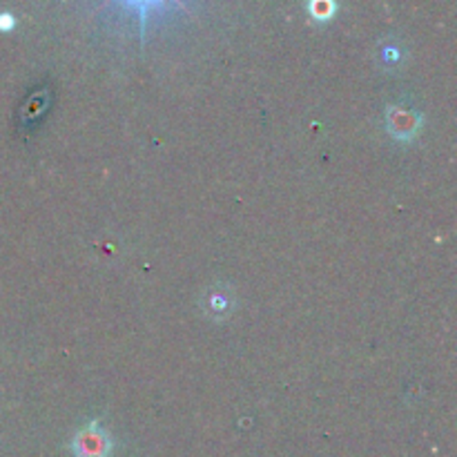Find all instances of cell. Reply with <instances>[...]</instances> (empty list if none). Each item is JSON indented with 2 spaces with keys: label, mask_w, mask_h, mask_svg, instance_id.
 <instances>
[{
  "label": "cell",
  "mask_w": 457,
  "mask_h": 457,
  "mask_svg": "<svg viewBox=\"0 0 457 457\" xmlns=\"http://www.w3.org/2000/svg\"><path fill=\"white\" fill-rule=\"evenodd\" d=\"M112 445L103 431L96 427L83 428L79 436L74 437V453L76 457H107Z\"/></svg>",
  "instance_id": "obj_1"
},
{
  "label": "cell",
  "mask_w": 457,
  "mask_h": 457,
  "mask_svg": "<svg viewBox=\"0 0 457 457\" xmlns=\"http://www.w3.org/2000/svg\"><path fill=\"white\" fill-rule=\"evenodd\" d=\"M418 119H415V114H411V112L404 110V116H402V112L397 110V116L391 112V129L397 134L400 138H409L413 137L415 132H418Z\"/></svg>",
  "instance_id": "obj_2"
},
{
  "label": "cell",
  "mask_w": 457,
  "mask_h": 457,
  "mask_svg": "<svg viewBox=\"0 0 457 457\" xmlns=\"http://www.w3.org/2000/svg\"><path fill=\"white\" fill-rule=\"evenodd\" d=\"M308 9H311V13L317 18V21H328V18H333L335 12H337V4H333V3H311V4H308Z\"/></svg>",
  "instance_id": "obj_3"
},
{
  "label": "cell",
  "mask_w": 457,
  "mask_h": 457,
  "mask_svg": "<svg viewBox=\"0 0 457 457\" xmlns=\"http://www.w3.org/2000/svg\"><path fill=\"white\" fill-rule=\"evenodd\" d=\"M13 16L12 13H0V29H12Z\"/></svg>",
  "instance_id": "obj_4"
}]
</instances>
